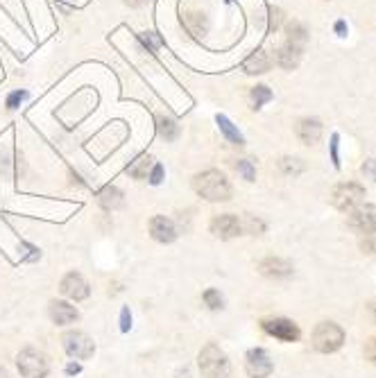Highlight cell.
<instances>
[{"label":"cell","instance_id":"d6a6232c","mask_svg":"<svg viewBox=\"0 0 376 378\" xmlns=\"http://www.w3.org/2000/svg\"><path fill=\"white\" fill-rule=\"evenodd\" d=\"M338 141H340V136H338V134H333V136H331V143H329V148H331V161H333V166H336V168H340Z\"/></svg>","mask_w":376,"mask_h":378},{"label":"cell","instance_id":"f546056e","mask_svg":"<svg viewBox=\"0 0 376 378\" xmlns=\"http://www.w3.org/2000/svg\"><path fill=\"white\" fill-rule=\"evenodd\" d=\"M243 231H247V234H254V236H259L266 231V225H263L261 220H254L252 216L245 220V225H243Z\"/></svg>","mask_w":376,"mask_h":378},{"label":"cell","instance_id":"e0dca14e","mask_svg":"<svg viewBox=\"0 0 376 378\" xmlns=\"http://www.w3.org/2000/svg\"><path fill=\"white\" fill-rule=\"evenodd\" d=\"M302 50L304 48H297V46L286 41V44L277 50V64L281 68H286V71H293V68H297L299 59H302Z\"/></svg>","mask_w":376,"mask_h":378},{"label":"cell","instance_id":"74e56055","mask_svg":"<svg viewBox=\"0 0 376 378\" xmlns=\"http://www.w3.org/2000/svg\"><path fill=\"white\" fill-rule=\"evenodd\" d=\"M80 369H82L80 365H75V363H71V365H68V367H66V372H68V374H80Z\"/></svg>","mask_w":376,"mask_h":378},{"label":"cell","instance_id":"f1b7e54d","mask_svg":"<svg viewBox=\"0 0 376 378\" xmlns=\"http://www.w3.org/2000/svg\"><path fill=\"white\" fill-rule=\"evenodd\" d=\"M236 170L245 177V182H254L256 170H254V166H252V161H245V159H243V161H238V163H236Z\"/></svg>","mask_w":376,"mask_h":378},{"label":"cell","instance_id":"8992f818","mask_svg":"<svg viewBox=\"0 0 376 378\" xmlns=\"http://www.w3.org/2000/svg\"><path fill=\"white\" fill-rule=\"evenodd\" d=\"M62 342H64L66 354L71 356V358L89 360L93 354H96V345H93V340L89 338L87 333H82V331H68V333H64Z\"/></svg>","mask_w":376,"mask_h":378},{"label":"cell","instance_id":"d590c367","mask_svg":"<svg viewBox=\"0 0 376 378\" xmlns=\"http://www.w3.org/2000/svg\"><path fill=\"white\" fill-rule=\"evenodd\" d=\"M130 326H132L130 308H123V313H121V329H123V331H130Z\"/></svg>","mask_w":376,"mask_h":378},{"label":"cell","instance_id":"4dcf8cb0","mask_svg":"<svg viewBox=\"0 0 376 378\" xmlns=\"http://www.w3.org/2000/svg\"><path fill=\"white\" fill-rule=\"evenodd\" d=\"M25 98H28V91H12L10 93V96H7V102H5V105H7V109H16V107H21V102L25 100Z\"/></svg>","mask_w":376,"mask_h":378},{"label":"cell","instance_id":"83f0119b","mask_svg":"<svg viewBox=\"0 0 376 378\" xmlns=\"http://www.w3.org/2000/svg\"><path fill=\"white\" fill-rule=\"evenodd\" d=\"M139 41H141V44H143L145 48L150 50V53H155L157 46L161 44V39L157 37L155 32H143V34H139Z\"/></svg>","mask_w":376,"mask_h":378},{"label":"cell","instance_id":"7a4b0ae2","mask_svg":"<svg viewBox=\"0 0 376 378\" xmlns=\"http://www.w3.org/2000/svg\"><path fill=\"white\" fill-rule=\"evenodd\" d=\"M198 365L204 378H229V374H232V363H229L227 354L216 342H209V345L200 351Z\"/></svg>","mask_w":376,"mask_h":378},{"label":"cell","instance_id":"f35d334b","mask_svg":"<svg viewBox=\"0 0 376 378\" xmlns=\"http://www.w3.org/2000/svg\"><path fill=\"white\" fill-rule=\"evenodd\" d=\"M367 311H370V315H372V320L376 322V302H372L370 306H367Z\"/></svg>","mask_w":376,"mask_h":378},{"label":"cell","instance_id":"836d02e7","mask_svg":"<svg viewBox=\"0 0 376 378\" xmlns=\"http://www.w3.org/2000/svg\"><path fill=\"white\" fill-rule=\"evenodd\" d=\"M365 358L376 367V338H372L370 342L365 345Z\"/></svg>","mask_w":376,"mask_h":378},{"label":"cell","instance_id":"9c48e42d","mask_svg":"<svg viewBox=\"0 0 376 378\" xmlns=\"http://www.w3.org/2000/svg\"><path fill=\"white\" fill-rule=\"evenodd\" d=\"M211 234L218 236L220 240H232L243 234V222L238 220V216H232V213H222V216H216L211 220Z\"/></svg>","mask_w":376,"mask_h":378},{"label":"cell","instance_id":"52a82bcc","mask_svg":"<svg viewBox=\"0 0 376 378\" xmlns=\"http://www.w3.org/2000/svg\"><path fill=\"white\" fill-rule=\"evenodd\" d=\"M263 331L272 338H277L281 342H297L302 331L293 320H286V317H275V320H263Z\"/></svg>","mask_w":376,"mask_h":378},{"label":"cell","instance_id":"e575fe53","mask_svg":"<svg viewBox=\"0 0 376 378\" xmlns=\"http://www.w3.org/2000/svg\"><path fill=\"white\" fill-rule=\"evenodd\" d=\"M363 173L376 182V159H370V161H365V163H363Z\"/></svg>","mask_w":376,"mask_h":378},{"label":"cell","instance_id":"60d3db41","mask_svg":"<svg viewBox=\"0 0 376 378\" xmlns=\"http://www.w3.org/2000/svg\"><path fill=\"white\" fill-rule=\"evenodd\" d=\"M0 378H7V372H5V367L0 365Z\"/></svg>","mask_w":376,"mask_h":378},{"label":"cell","instance_id":"277c9868","mask_svg":"<svg viewBox=\"0 0 376 378\" xmlns=\"http://www.w3.org/2000/svg\"><path fill=\"white\" fill-rule=\"evenodd\" d=\"M16 365H19V372L25 378H46L50 372V360L46 354H41L37 349H23L19 356H16Z\"/></svg>","mask_w":376,"mask_h":378},{"label":"cell","instance_id":"ba28073f","mask_svg":"<svg viewBox=\"0 0 376 378\" xmlns=\"http://www.w3.org/2000/svg\"><path fill=\"white\" fill-rule=\"evenodd\" d=\"M245 369L252 378H268L272 372H275V365H272L266 349H252V351H247Z\"/></svg>","mask_w":376,"mask_h":378},{"label":"cell","instance_id":"ab89813d","mask_svg":"<svg viewBox=\"0 0 376 378\" xmlns=\"http://www.w3.org/2000/svg\"><path fill=\"white\" fill-rule=\"evenodd\" d=\"M336 30H338V32H345V23H343V21H340V23L336 25Z\"/></svg>","mask_w":376,"mask_h":378},{"label":"cell","instance_id":"8d00e7d4","mask_svg":"<svg viewBox=\"0 0 376 378\" xmlns=\"http://www.w3.org/2000/svg\"><path fill=\"white\" fill-rule=\"evenodd\" d=\"M130 7H143V5H148V0H125Z\"/></svg>","mask_w":376,"mask_h":378},{"label":"cell","instance_id":"30bf717a","mask_svg":"<svg viewBox=\"0 0 376 378\" xmlns=\"http://www.w3.org/2000/svg\"><path fill=\"white\" fill-rule=\"evenodd\" d=\"M347 222L354 231H361V234L374 231L376 229V204L356 206L354 211H349V220Z\"/></svg>","mask_w":376,"mask_h":378},{"label":"cell","instance_id":"cb8c5ba5","mask_svg":"<svg viewBox=\"0 0 376 378\" xmlns=\"http://www.w3.org/2000/svg\"><path fill=\"white\" fill-rule=\"evenodd\" d=\"M279 166H281V173L284 175H299V173H304V163H302V159H290V157H286V159H281L279 161Z\"/></svg>","mask_w":376,"mask_h":378},{"label":"cell","instance_id":"1f68e13d","mask_svg":"<svg viewBox=\"0 0 376 378\" xmlns=\"http://www.w3.org/2000/svg\"><path fill=\"white\" fill-rule=\"evenodd\" d=\"M148 179H150L152 186H159L161 182H164V166H161V163H155V166L150 168Z\"/></svg>","mask_w":376,"mask_h":378},{"label":"cell","instance_id":"484cf974","mask_svg":"<svg viewBox=\"0 0 376 378\" xmlns=\"http://www.w3.org/2000/svg\"><path fill=\"white\" fill-rule=\"evenodd\" d=\"M281 21H284V12L279 7H268V28L277 32L281 28Z\"/></svg>","mask_w":376,"mask_h":378},{"label":"cell","instance_id":"3957f363","mask_svg":"<svg viewBox=\"0 0 376 378\" xmlns=\"http://www.w3.org/2000/svg\"><path fill=\"white\" fill-rule=\"evenodd\" d=\"M345 345V331L336 322H322L313 331V347L320 354H333Z\"/></svg>","mask_w":376,"mask_h":378},{"label":"cell","instance_id":"ffe728a7","mask_svg":"<svg viewBox=\"0 0 376 378\" xmlns=\"http://www.w3.org/2000/svg\"><path fill=\"white\" fill-rule=\"evenodd\" d=\"M150 168H152V157L150 154H141L139 159L127 166V175L134 177V179H145L150 173Z\"/></svg>","mask_w":376,"mask_h":378},{"label":"cell","instance_id":"6da1fadb","mask_svg":"<svg viewBox=\"0 0 376 378\" xmlns=\"http://www.w3.org/2000/svg\"><path fill=\"white\" fill-rule=\"evenodd\" d=\"M195 193L209 202H227L232 200V184L220 170H204L193 179Z\"/></svg>","mask_w":376,"mask_h":378},{"label":"cell","instance_id":"8fae6325","mask_svg":"<svg viewBox=\"0 0 376 378\" xmlns=\"http://www.w3.org/2000/svg\"><path fill=\"white\" fill-rule=\"evenodd\" d=\"M59 290H62V295H66L68 299H73V302H82V299H87L91 295L89 283L84 281L80 272H68L62 279V283H59Z\"/></svg>","mask_w":376,"mask_h":378},{"label":"cell","instance_id":"5bb4252c","mask_svg":"<svg viewBox=\"0 0 376 378\" xmlns=\"http://www.w3.org/2000/svg\"><path fill=\"white\" fill-rule=\"evenodd\" d=\"M297 136L304 145H318L322 139V123L318 118H304L297 123Z\"/></svg>","mask_w":376,"mask_h":378},{"label":"cell","instance_id":"d6986e66","mask_svg":"<svg viewBox=\"0 0 376 378\" xmlns=\"http://www.w3.org/2000/svg\"><path fill=\"white\" fill-rule=\"evenodd\" d=\"M216 123H218V127H220L222 136H225V139H227L229 143H234V145H243V143H245V139L241 136V132L236 130V125H234L227 116H216Z\"/></svg>","mask_w":376,"mask_h":378},{"label":"cell","instance_id":"4316f807","mask_svg":"<svg viewBox=\"0 0 376 378\" xmlns=\"http://www.w3.org/2000/svg\"><path fill=\"white\" fill-rule=\"evenodd\" d=\"M361 249L365 254H376V229L367 231V234L361 238Z\"/></svg>","mask_w":376,"mask_h":378},{"label":"cell","instance_id":"ac0fdd59","mask_svg":"<svg viewBox=\"0 0 376 378\" xmlns=\"http://www.w3.org/2000/svg\"><path fill=\"white\" fill-rule=\"evenodd\" d=\"M98 200L102 204V209H107V211H114L118 209V206L123 204V193L118 191L116 186H105L102 191L98 193Z\"/></svg>","mask_w":376,"mask_h":378},{"label":"cell","instance_id":"5b68a950","mask_svg":"<svg viewBox=\"0 0 376 378\" xmlns=\"http://www.w3.org/2000/svg\"><path fill=\"white\" fill-rule=\"evenodd\" d=\"M363 200H365V188L361 184H354V182L338 184L331 193V204L343 213L354 211L356 206H361Z\"/></svg>","mask_w":376,"mask_h":378},{"label":"cell","instance_id":"603a6c76","mask_svg":"<svg viewBox=\"0 0 376 378\" xmlns=\"http://www.w3.org/2000/svg\"><path fill=\"white\" fill-rule=\"evenodd\" d=\"M272 100V91L268 87H263V84H259V87H254L252 89V105L254 109H261L266 102Z\"/></svg>","mask_w":376,"mask_h":378},{"label":"cell","instance_id":"7402d4cb","mask_svg":"<svg viewBox=\"0 0 376 378\" xmlns=\"http://www.w3.org/2000/svg\"><path fill=\"white\" fill-rule=\"evenodd\" d=\"M157 132L161 134V139H166V141H175L177 136H179V125L175 123L173 118L159 116V118H157Z\"/></svg>","mask_w":376,"mask_h":378},{"label":"cell","instance_id":"7c38bea8","mask_svg":"<svg viewBox=\"0 0 376 378\" xmlns=\"http://www.w3.org/2000/svg\"><path fill=\"white\" fill-rule=\"evenodd\" d=\"M259 272L270 279H286L293 274V263L279 259V256H268V259H263L259 263Z\"/></svg>","mask_w":376,"mask_h":378},{"label":"cell","instance_id":"44dd1931","mask_svg":"<svg viewBox=\"0 0 376 378\" xmlns=\"http://www.w3.org/2000/svg\"><path fill=\"white\" fill-rule=\"evenodd\" d=\"M286 41L288 44H293L297 48H304L306 44V28L299 21H293V23H288V28H286Z\"/></svg>","mask_w":376,"mask_h":378},{"label":"cell","instance_id":"9a60e30c","mask_svg":"<svg viewBox=\"0 0 376 378\" xmlns=\"http://www.w3.org/2000/svg\"><path fill=\"white\" fill-rule=\"evenodd\" d=\"M270 66H272V59L268 57L266 50H256V53H252L243 62V71L247 75H263L270 71Z\"/></svg>","mask_w":376,"mask_h":378},{"label":"cell","instance_id":"d4e9b609","mask_svg":"<svg viewBox=\"0 0 376 378\" xmlns=\"http://www.w3.org/2000/svg\"><path fill=\"white\" fill-rule=\"evenodd\" d=\"M202 299H204V304H207V306L211 308V311H220L222 304H225V299H222L220 290H216V288H209V290H204Z\"/></svg>","mask_w":376,"mask_h":378},{"label":"cell","instance_id":"2e32d148","mask_svg":"<svg viewBox=\"0 0 376 378\" xmlns=\"http://www.w3.org/2000/svg\"><path fill=\"white\" fill-rule=\"evenodd\" d=\"M50 317H53V322L59 324V326H66V324H73L75 320L80 317V313L75 311V306L66 304V302H50Z\"/></svg>","mask_w":376,"mask_h":378},{"label":"cell","instance_id":"4fadbf2b","mask_svg":"<svg viewBox=\"0 0 376 378\" xmlns=\"http://www.w3.org/2000/svg\"><path fill=\"white\" fill-rule=\"evenodd\" d=\"M150 236L157 240V243H173V240L177 238V227L175 222L166 218V216H155L150 220Z\"/></svg>","mask_w":376,"mask_h":378}]
</instances>
